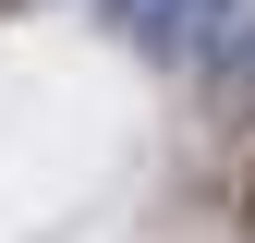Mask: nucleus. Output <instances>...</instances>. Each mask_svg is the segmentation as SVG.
<instances>
[{
    "label": "nucleus",
    "instance_id": "obj_1",
    "mask_svg": "<svg viewBox=\"0 0 255 243\" xmlns=\"http://www.w3.org/2000/svg\"><path fill=\"white\" fill-rule=\"evenodd\" d=\"M98 12H110V37H134L146 61H170V73H182V49H195V12H207V0H98Z\"/></svg>",
    "mask_w": 255,
    "mask_h": 243
}]
</instances>
